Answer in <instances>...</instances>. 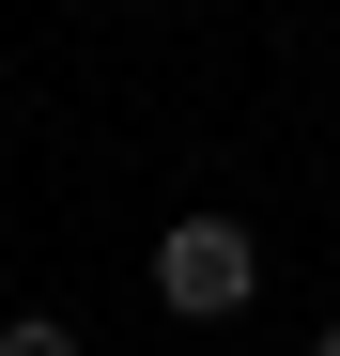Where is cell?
Masks as SVG:
<instances>
[{"label": "cell", "instance_id": "1", "mask_svg": "<svg viewBox=\"0 0 340 356\" xmlns=\"http://www.w3.org/2000/svg\"><path fill=\"white\" fill-rule=\"evenodd\" d=\"M139 279H155V310H170V325H248V310H263V232H248L232 202H186V217L155 232V264H139Z\"/></svg>", "mask_w": 340, "mask_h": 356}, {"label": "cell", "instance_id": "2", "mask_svg": "<svg viewBox=\"0 0 340 356\" xmlns=\"http://www.w3.org/2000/svg\"><path fill=\"white\" fill-rule=\"evenodd\" d=\"M0 356H93V341H78L62 310H16V325H0Z\"/></svg>", "mask_w": 340, "mask_h": 356}, {"label": "cell", "instance_id": "3", "mask_svg": "<svg viewBox=\"0 0 340 356\" xmlns=\"http://www.w3.org/2000/svg\"><path fill=\"white\" fill-rule=\"evenodd\" d=\"M309 356H340V325H309Z\"/></svg>", "mask_w": 340, "mask_h": 356}]
</instances>
